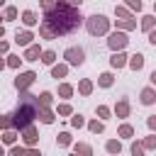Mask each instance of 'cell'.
<instances>
[{
	"mask_svg": "<svg viewBox=\"0 0 156 156\" xmlns=\"http://www.w3.org/2000/svg\"><path fill=\"white\" fill-rule=\"evenodd\" d=\"M80 12L68 5V2H56L51 10H46V17H44V24L39 27L41 37L46 39H54L58 34H71L73 29L80 27Z\"/></svg>",
	"mask_w": 156,
	"mask_h": 156,
	"instance_id": "cell-1",
	"label": "cell"
},
{
	"mask_svg": "<svg viewBox=\"0 0 156 156\" xmlns=\"http://www.w3.org/2000/svg\"><path fill=\"white\" fill-rule=\"evenodd\" d=\"M37 115H39V100H37L34 95H24V98L20 100L17 110H15L12 124H15L17 129H24V127H29V122H32Z\"/></svg>",
	"mask_w": 156,
	"mask_h": 156,
	"instance_id": "cell-2",
	"label": "cell"
},
{
	"mask_svg": "<svg viewBox=\"0 0 156 156\" xmlns=\"http://www.w3.org/2000/svg\"><path fill=\"white\" fill-rule=\"evenodd\" d=\"M107 24H110V22H107L102 15H93V17L88 20V32H90V34H105V32H107Z\"/></svg>",
	"mask_w": 156,
	"mask_h": 156,
	"instance_id": "cell-3",
	"label": "cell"
},
{
	"mask_svg": "<svg viewBox=\"0 0 156 156\" xmlns=\"http://www.w3.org/2000/svg\"><path fill=\"white\" fill-rule=\"evenodd\" d=\"M66 58H68V63H73V66H80V63H83V58H85V54H83V49H76V46H71V49H66Z\"/></svg>",
	"mask_w": 156,
	"mask_h": 156,
	"instance_id": "cell-4",
	"label": "cell"
},
{
	"mask_svg": "<svg viewBox=\"0 0 156 156\" xmlns=\"http://www.w3.org/2000/svg\"><path fill=\"white\" fill-rule=\"evenodd\" d=\"M34 78H37V76H34L32 71H27V73H20V76H17V80H15V85H17L20 90H24L27 85H32V83H34Z\"/></svg>",
	"mask_w": 156,
	"mask_h": 156,
	"instance_id": "cell-5",
	"label": "cell"
},
{
	"mask_svg": "<svg viewBox=\"0 0 156 156\" xmlns=\"http://www.w3.org/2000/svg\"><path fill=\"white\" fill-rule=\"evenodd\" d=\"M124 46H127V37L124 34H112L110 37V49L117 51V49H124Z\"/></svg>",
	"mask_w": 156,
	"mask_h": 156,
	"instance_id": "cell-6",
	"label": "cell"
},
{
	"mask_svg": "<svg viewBox=\"0 0 156 156\" xmlns=\"http://www.w3.org/2000/svg\"><path fill=\"white\" fill-rule=\"evenodd\" d=\"M39 136H37V132L32 129V127H24V144H34Z\"/></svg>",
	"mask_w": 156,
	"mask_h": 156,
	"instance_id": "cell-7",
	"label": "cell"
},
{
	"mask_svg": "<svg viewBox=\"0 0 156 156\" xmlns=\"http://www.w3.org/2000/svg\"><path fill=\"white\" fill-rule=\"evenodd\" d=\"M15 41L24 46V44H29V41H32V34H29V32H17V37H15Z\"/></svg>",
	"mask_w": 156,
	"mask_h": 156,
	"instance_id": "cell-8",
	"label": "cell"
},
{
	"mask_svg": "<svg viewBox=\"0 0 156 156\" xmlns=\"http://www.w3.org/2000/svg\"><path fill=\"white\" fill-rule=\"evenodd\" d=\"M154 100H156V95H154V90H151V88H146V90L141 93V102H144V105H151Z\"/></svg>",
	"mask_w": 156,
	"mask_h": 156,
	"instance_id": "cell-9",
	"label": "cell"
},
{
	"mask_svg": "<svg viewBox=\"0 0 156 156\" xmlns=\"http://www.w3.org/2000/svg\"><path fill=\"white\" fill-rule=\"evenodd\" d=\"M129 66H132L134 71H139V68L144 66V56H141V54H136V56H132V61H129Z\"/></svg>",
	"mask_w": 156,
	"mask_h": 156,
	"instance_id": "cell-10",
	"label": "cell"
},
{
	"mask_svg": "<svg viewBox=\"0 0 156 156\" xmlns=\"http://www.w3.org/2000/svg\"><path fill=\"white\" fill-rule=\"evenodd\" d=\"M22 22H24V24H29V27H32V24H37V15H34V12H29V10H27V12H24V15H22Z\"/></svg>",
	"mask_w": 156,
	"mask_h": 156,
	"instance_id": "cell-11",
	"label": "cell"
},
{
	"mask_svg": "<svg viewBox=\"0 0 156 156\" xmlns=\"http://www.w3.org/2000/svg\"><path fill=\"white\" fill-rule=\"evenodd\" d=\"M37 56H39V46H29V49H27V54H24V58H27V61H34Z\"/></svg>",
	"mask_w": 156,
	"mask_h": 156,
	"instance_id": "cell-12",
	"label": "cell"
},
{
	"mask_svg": "<svg viewBox=\"0 0 156 156\" xmlns=\"http://www.w3.org/2000/svg\"><path fill=\"white\" fill-rule=\"evenodd\" d=\"M124 63H127V56L124 54H115L112 56V66H124Z\"/></svg>",
	"mask_w": 156,
	"mask_h": 156,
	"instance_id": "cell-13",
	"label": "cell"
},
{
	"mask_svg": "<svg viewBox=\"0 0 156 156\" xmlns=\"http://www.w3.org/2000/svg\"><path fill=\"white\" fill-rule=\"evenodd\" d=\"M76 151H78V154H83V156H93V151H90V146H88V144H78V146H76Z\"/></svg>",
	"mask_w": 156,
	"mask_h": 156,
	"instance_id": "cell-14",
	"label": "cell"
},
{
	"mask_svg": "<svg viewBox=\"0 0 156 156\" xmlns=\"http://www.w3.org/2000/svg\"><path fill=\"white\" fill-rule=\"evenodd\" d=\"M58 144H61V146H68V144H71V134H68V132L58 134Z\"/></svg>",
	"mask_w": 156,
	"mask_h": 156,
	"instance_id": "cell-15",
	"label": "cell"
},
{
	"mask_svg": "<svg viewBox=\"0 0 156 156\" xmlns=\"http://www.w3.org/2000/svg\"><path fill=\"white\" fill-rule=\"evenodd\" d=\"M119 149H122L119 141H107V151H110V154H119Z\"/></svg>",
	"mask_w": 156,
	"mask_h": 156,
	"instance_id": "cell-16",
	"label": "cell"
},
{
	"mask_svg": "<svg viewBox=\"0 0 156 156\" xmlns=\"http://www.w3.org/2000/svg\"><path fill=\"white\" fill-rule=\"evenodd\" d=\"M100 85H105V88L112 85V76H110V73H102V76H100Z\"/></svg>",
	"mask_w": 156,
	"mask_h": 156,
	"instance_id": "cell-17",
	"label": "cell"
},
{
	"mask_svg": "<svg viewBox=\"0 0 156 156\" xmlns=\"http://www.w3.org/2000/svg\"><path fill=\"white\" fill-rule=\"evenodd\" d=\"M127 112H129L127 102H119V105H117V115H119V117H127Z\"/></svg>",
	"mask_w": 156,
	"mask_h": 156,
	"instance_id": "cell-18",
	"label": "cell"
},
{
	"mask_svg": "<svg viewBox=\"0 0 156 156\" xmlns=\"http://www.w3.org/2000/svg\"><path fill=\"white\" fill-rule=\"evenodd\" d=\"M51 73H54V78H61V76H66V66H56Z\"/></svg>",
	"mask_w": 156,
	"mask_h": 156,
	"instance_id": "cell-19",
	"label": "cell"
},
{
	"mask_svg": "<svg viewBox=\"0 0 156 156\" xmlns=\"http://www.w3.org/2000/svg\"><path fill=\"white\" fill-rule=\"evenodd\" d=\"M41 61H44V63H54V51H44Z\"/></svg>",
	"mask_w": 156,
	"mask_h": 156,
	"instance_id": "cell-20",
	"label": "cell"
},
{
	"mask_svg": "<svg viewBox=\"0 0 156 156\" xmlns=\"http://www.w3.org/2000/svg\"><path fill=\"white\" fill-rule=\"evenodd\" d=\"M41 122H46V124H49V122H54V115H51L49 110H44V112H41Z\"/></svg>",
	"mask_w": 156,
	"mask_h": 156,
	"instance_id": "cell-21",
	"label": "cell"
},
{
	"mask_svg": "<svg viewBox=\"0 0 156 156\" xmlns=\"http://www.w3.org/2000/svg\"><path fill=\"white\" fill-rule=\"evenodd\" d=\"M10 156H27V151H24L22 146H15V149L10 151Z\"/></svg>",
	"mask_w": 156,
	"mask_h": 156,
	"instance_id": "cell-22",
	"label": "cell"
},
{
	"mask_svg": "<svg viewBox=\"0 0 156 156\" xmlns=\"http://www.w3.org/2000/svg\"><path fill=\"white\" fill-rule=\"evenodd\" d=\"M58 93H61L63 98H68V95H71L73 90H71V85H61V88H58Z\"/></svg>",
	"mask_w": 156,
	"mask_h": 156,
	"instance_id": "cell-23",
	"label": "cell"
},
{
	"mask_svg": "<svg viewBox=\"0 0 156 156\" xmlns=\"http://www.w3.org/2000/svg\"><path fill=\"white\" fill-rule=\"evenodd\" d=\"M132 154H134V156H141V154H144V146H141V144H134V146H132Z\"/></svg>",
	"mask_w": 156,
	"mask_h": 156,
	"instance_id": "cell-24",
	"label": "cell"
},
{
	"mask_svg": "<svg viewBox=\"0 0 156 156\" xmlns=\"http://www.w3.org/2000/svg\"><path fill=\"white\" fill-rule=\"evenodd\" d=\"M141 24H144V29H151V27H154V17H144Z\"/></svg>",
	"mask_w": 156,
	"mask_h": 156,
	"instance_id": "cell-25",
	"label": "cell"
},
{
	"mask_svg": "<svg viewBox=\"0 0 156 156\" xmlns=\"http://www.w3.org/2000/svg\"><path fill=\"white\" fill-rule=\"evenodd\" d=\"M90 88H93L90 80H83V83H80V93H90Z\"/></svg>",
	"mask_w": 156,
	"mask_h": 156,
	"instance_id": "cell-26",
	"label": "cell"
},
{
	"mask_svg": "<svg viewBox=\"0 0 156 156\" xmlns=\"http://www.w3.org/2000/svg\"><path fill=\"white\" fill-rule=\"evenodd\" d=\"M119 134H122V136H132V127H129V124H124V127L119 129Z\"/></svg>",
	"mask_w": 156,
	"mask_h": 156,
	"instance_id": "cell-27",
	"label": "cell"
},
{
	"mask_svg": "<svg viewBox=\"0 0 156 156\" xmlns=\"http://www.w3.org/2000/svg\"><path fill=\"white\" fill-rule=\"evenodd\" d=\"M2 141H5V144H12V141H15V134H12V132H5Z\"/></svg>",
	"mask_w": 156,
	"mask_h": 156,
	"instance_id": "cell-28",
	"label": "cell"
},
{
	"mask_svg": "<svg viewBox=\"0 0 156 156\" xmlns=\"http://www.w3.org/2000/svg\"><path fill=\"white\" fill-rule=\"evenodd\" d=\"M39 102H41V105H49V102H51V95H49V93H41V100H39Z\"/></svg>",
	"mask_w": 156,
	"mask_h": 156,
	"instance_id": "cell-29",
	"label": "cell"
},
{
	"mask_svg": "<svg viewBox=\"0 0 156 156\" xmlns=\"http://www.w3.org/2000/svg\"><path fill=\"white\" fill-rule=\"evenodd\" d=\"M127 5L134 7V10H141V2H139V0H127Z\"/></svg>",
	"mask_w": 156,
	"mask_h": 156,
	"instance_id": "cell-30",
	"label": "cell"
},
{
	"mask_svg": "<svg viewBox=\"0 0 156 156\" xmlns=\"http://www.w3.org/2000/svg\"><path fill=\"white\" fill-rule=\"evenodd\" d=\"M17 17V10L15 7H7V20H15Z\"/></svg>",
	"mask_w": 156,
	"mask_h": 156,
	"instance_id": "cell-31",
	"label": "cell"
},
{
	"mask_svg": "<svg viewBox=\"0 0 156 156\" xmlns=\"http://www.w3.org/2000/svg\"><path fill=\"white\" fill-rule=\"evenodd\" d=\"M90 129H93V132H102V124H100V122H90Z\"/></svg>",
	"mask_w": 156,
	"mask_h": 156,
	"instance_id": "cell-32",
	"label": "cell"
},
{
	"mask_svg": "<svg viewBox=\"0 0 156 156\" xmlns=\"http://www.w3.org/2000/svg\"><path fill=\"white\" fill-rule=\"evenodd\" d=\"M146 146H149V149H156V136H149V139H146Z\"/></svg>",
	"mask_w": 156,
	"mask_h": 156,
	"instance_id": "cell-33",
	"label": "cell"
},
{
	"mask_svg": "<svg viewBox=\"0 0 156 156\" xmlns=\"http://www.w3.org/2000/svg\"><path fill=\"white\" fill-rule=\"evenodd\" d=\"M41 7H44V10H51V7H54V0H41Z\"/></svg>",
	"mask_w": 156,
	"mask_h": 156,
	"instance_id": "cell-34",
	"label": "cell"
},
{
	"mask_svg": "<svg viewBox=\"0 0 156 156\" xmlns=\"http://www.w3.org/2000/svg\"><path fill=\"white\" fill-rule=\"evenodd\" d=\"M58 112H61V115H71V107H68V105H61Z\"/></svg>",
	"mask_w": 156,
	"mask_h": 156,
	"instance_id": "cell-35",
	"label": "cell"
},
{
	"mask_svg": "<svg viewBox=\"0 0 156 156\" xmlns=\"http://www.w3.org/2000/svg\"><path fill=\"white\" fill-rule=\"evenodd\" d=\"M98 115H100V117H107L110 110H107V107H98Z\"/></svg>",
	"mask_w": 156,
	"mask_h": 156,
	"instance_id": "cell-36",
	"label": "cell"
},
{
	"mask_svg": "<svg viewBox=\"0 0 156 156\" xmlns=\"http://www.w3.org/2000/svg\"><path fill=\"white\" fill-rule=\"evenodd\" d=\"M80 124H83V117L76 115V117H73V127H80Z\"/></svg>",
	"mask_w": 156,
	"mask_h": 156,
	"instance_id": "cell-37",
	"label": "cell"
},
{
	"mask_svg": "<svg viewBox=\"0 0 156 156\" xmlns=\"http://www.w3.org/2000/svg\"><path fill=\"white\" fill-rule=\"evenodd\" d=\"M10 66H20V58L17 56H10Z\"/></svg>",
	"mask_w": 156,
	"mask_h": 156,
	"instance_id": "cell-38",
	"label": "cell"
},
{
	"mask_svg": "<svg viewBox=\"0 0 156 156\" xmlns=\"http://www.w3.org/2000/svg\"><path fill=\"white\" fill-rule=\"evenodd\" d=\"M149 41H151V44H154V46H156V29H154V32H151V34H149Z\"/></svg>",
	"mask_w": 156,
	"mask_h": 156,
	"instance_id": "cell-39",
	"label": "cell"
},
{
	"mask_svg": "<svg viewBox=\"0 0 156 156\" xmlns=\"http://www.w3.org/2000/svg\"><path fill=\"white\" fill-rule=\"evenodd\" d=\"M7 124H10V119H5V117L0 115V127H7Z\"/></svg>",
	"mask_w": 156,
	"mask_h": 156,
	"instance_id": "cell-40",
	"label": "cell"
},
{
	"mask_svg": "<svg viewBox=\"0 0 156 156\" xmlns=\"http://www.w3.org/2000/svg\"><path fill=\"white\" fill-rule=\"evenodd\" d=\"M149 127H151V129H156V117H151V119H149Z\"/></svg>",
	"mask_w": 156,
	"mask_h": 156,
	"instance_id": "cell-41",
	"label": "cell"
},
{
	"mask_svg": "<svg viewBox=\"0 0 156 156\" xmlns=\"http://www.w3.org/2000/svg\"><path fill=\"white\" fill-rule=\"evenodd\" d=\"M2 51H7V44H5V41H0V54H2Z\"/></svg>",
	"mask_w": 156,
	"mask_h": 156,
	"instance_id": "cell-42",
	"label": "cell"
},
{
	"mask_svg": "<svg viewBox=\"0 0 156 156\" xmlns=\"http://www.w3.org/2000/svg\"><path fill=\"white\" fill-rule=\"evenodd\" d=\"M27 156H39V151H27Z\"/></svg>",
	"mask_w": 156,
	"mask_h": 156,
	"instance_id": "cell-43",
	"label": "cell"
},
{
	"mask_svg": "<svg viewBox=\"0 0 156 156\" xmlns=\"http://www.w3.org/2000/svg\"><path fill=\"white\" fill-rule=\"evenodd\" d=\"M151 80H154V83H156V71H154V73H151Z\"/></svg>",
	"mask_w": 156,
	"mask_h": 156,
	"instance_id": "cell-44",
	"label": "cell"
},
{
	"mask_svg": "<svg viewBox=\"0 0 156 156\" xmlns=\"http://www.w3.org/2000/svg\"><path fill=\"white\" fill-rule=\"evenodd\" d=\"M71 2H73V5H78V2H80V0H71Z\"/></svg>",
	"mask_w": 156,
	"mask_h": 156,
	"instance_id": "cell-45",
	"label": "cell"
},
{
	"mask_svg": "<svg viewBox=\"0 0 156 156\" xmlns=\"http://www.w3.org/2000/svg\"><path fill=\"white\" fill-rule=\"evenodd\" d=\"M2 32H5V29H2V27H0V37H2Z\"/></svg>",
	"mask_w": 156,
	"mask_h": 156,
	"instance_id": "cell-46",
	"label": "cell"
},
{
	"mask_svg": "<svg viewBox=\"0 0 156 156\" xmlns=\"http://www.w3.org/2000/svg\"><path fill=\"white\" fill-rule=\"evenodd\" d=\"M0 156H2V146H0Z\"/></svg>",
	"mask_w": 156,
	"mask_h": 156,
	"instance_id": "cell-47",
	"label": "cell"
},
{
	"mask_svg": "<svg viewBox=\"0 0 156 156\" xmlns=\"http://www.w3.org/2000/svg\"><path fill=\"white\" fill-rule=\"evenodd\" d=\"M2 2H5V0H0V5H2Z\"/></svg>",
	"mask_w": 156,
	"mask_h": 156,
	"instance_id": "cell-48",
	"label": "cell"
},
{
	"mask_svg": "<svg viewBox=\"0 0 156 156\" xmlns=\"http://www.w3.org/2000/svg\"><path fill=\"white\" fill-rule=\"evenodd\" d=\"M0 20H2V17H0Z\"/></svg>",
	"mask_w": 156,
	"mask_h": 156,
	"instance_id": "cell-49",
	"label": "cell"
}]
</instances>
